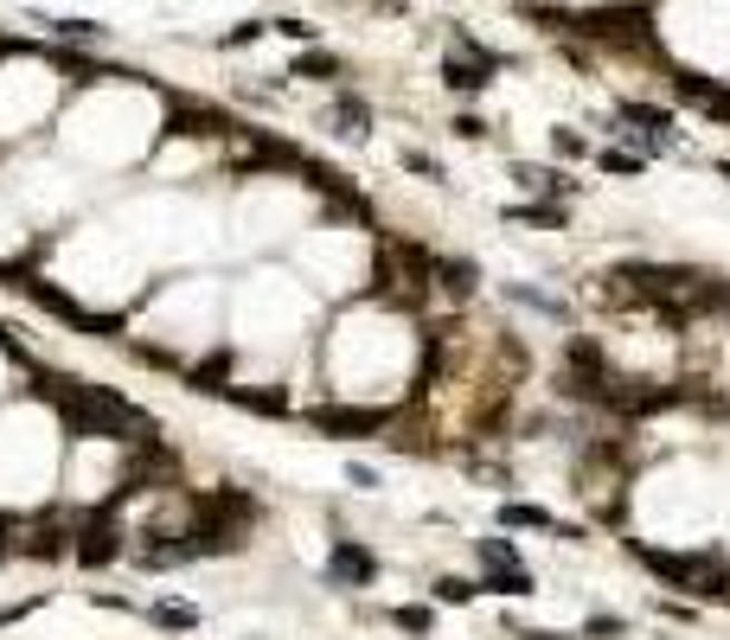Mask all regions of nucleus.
Returning a JSON list of instances; mask_svg holds the SVG:
<instances>
[{"instance_id": "1", "label": "nucleus", "mask_w": 730, "mask_h": 640, "mask_svg": "<svg viewBox=\"0 0 730 640\" xmlns=\"http://www.w3.org/2000/svg\"><path fill=\"white\" fill-rule=\"evenodd\" d=\"M32 391L58 410V423L83 442H122V449H141V442H160V423L141 404H129L122 391H109L97 378H71V372H52V365H32L27 372Z\"/></svg>"}, {"instance_id": "2", "label": "nucleus", "mask_w": 730, "mask_h": 640, "mask_svg": "<svg viewBox=\"0 0 730 640\" xmlns=\"http://www.w3.org/2000/svg\"><path fill=\"white\" fill-rule=\"evenodd\" d=\"M628 558L641 563V570H653L667 589H692V595H699V589L724 570L718 551H660V544H628Z\"/></svg>"}, {"instance_id": "3", "label": "nucleus", "mask_w": 730, "mask_h": 640, "mask_svg": "<svg viewBox=\"0 0 730 640\" xmlns=\"http://www.w3.org/2000/svg\"><path fill=\"white\" fill-rule=\"evenodd\" d=\"M129 558V532L109 519V512H83L78 525H71V563L78 570H109V563H122Z\"/></svg>"}, {"instance_id": "4", "label": "nucleus", "mask_w": 730, "mask_h": 640, "mask_svg": "<svg viewBox=\"0 0 730 640\" xmlns=\"http://www.w3.org/2000/svg\"><path fill=\"white\" fill-rule=\"evenodd\" d=\"M237 116H225V109H218V102H199V97H167V128H160V135H167V141H237Z\"/></svg>"}, {"instance_id": "5", "label": "nucleus", "mask_w": 730, "mask_h": 640, "mask_svg": "<svg viewBox=\"0 0 730 640\" xmlns=\"http://www.w3.org/2000/svg\"><path fill=\"white\" fill-rule=\"evenodd\" d=\"M615 135H628V141H634V154H673L679 148V128H673V109H660V102H634L628 97L622 109H615Z\"/></svg>"}, {"instance_id": "6", "label": "nucleus", "mask_w": 730, "mask_h": 640, "mask_svg": "<svg viewBox=\"0 0 730 640\" xmlns=\"http://www.w3.org/2000/svg\"><path fill=\"white\" fill-rule=\"evenodd\" d=\"M308 423L320 435H339V442H365V435H378L385 442V430H392V410H378V404H320L308 410Z\"/></svg>"}, {"instance_id": "7", "label": "nucleus", "mask_w": 730, "mask_h": 640, "mask_svg": "<svg viewBox=\"0 0 730 640\" xmlns=\"http://www.w3.org/2000/svg\"><path fill=\"white\" fill-rule=\"evenodd\" d=\"M378 570H385L378 551L359 544V538H334V544H327V583L334 589H372L378 583Z\"/></svg>"}, {"instance_id": "8", "label": "nucleus", "mask_w": 730, "mask_h": 640, "mask_svg": "<svg viewBox=\"0 0 730 640\" xmlns=\"http://www.w3.org/2000/svg\"><path fill=\"white\" fill-rule=\"evenodd\" d=\"M500 532H558V538H571V544L583 538L576 525H564L551 506H532V500H506V506H500Z\"/></svg>"}, {"instance_id": "9", "label": "nucleus", "mask_w": 730, "mask_h": 640, "mask_svg": "<svg viewBox=\"0 0 730 640\" xmlns=\"http://www.w3.org/2000/svg\"><path fill=\"white\" fill-rule=\"evenodd\" d=\"M13 558H32V563H65L71 558V525H32V532L13 538Z\"/></svg>"}, {"instance_id": "10", "label": "nucleus", "mask_w": 730, "mask_h": 640, "mask_svg": "<svg viewBox=\"0 0 730 640\" xmlns=\"http://www.w3.org/2000/svg\"><path fill=\"white\" fill-rule=\"evenodd\" d=\"M225 404H237V410H250V416H295V404H288V391L283 384H225Z\"/></svg>"}, {"instance_id": "11", "label": "nucleus", "mask_w": 730, "mask_h": 640, "mask_svg": "<svg viewBox=\"0 0 730 640\" xmlns=\"http://www.w3.org/2000/svg\"><path fill=\"white\" fill-rule=\"evenodd\" d=\"M320 211L334 218V225H359V230H372L378 225V211H372V199H365L353 179H339L334 193H320Z\"/></svg>"}, {"instance_id": "12", "label": "nucleus", "mask_w": 730, "mask_h": 640, "mask_svg": "<svg viewBox=\"0 0 730 640\" xmlns=\"http://www.w3.org/2000/svg\"><path fill=\"white\" fill-rule=\"evenodd\" d=\"M231 372H237V353H231V346H211V353L199 358V365H186L180 378L193 384V391H206V397H225Z\"/></svg>"}, {"instance_id": "13", "label": "nucleus", "mask_w": 730, "mask_h": 640, "mask_svg": "<svg viewBox=\"0 0 730 640\" xmlns=\"http://www.w3.org/2000/svg\"><path fill=\"white\" fill-rule=\"evenodd\" d=\"M513 179H520L525 193H539V199H558V205H571L576 193H583V186H576L564 167H525V160H520V167H513Z\"/></svg>"}, {"instance_id": "14", "label": "nucleus", "mask_w": 730, "mask_h": 640, "mask_svg": "<svg viewBox=\"0 0 730 640\" xmlns=\"http://www.w3.org/2000/svg\"><path fill=\"white\" fill-rule=\"evenodd\" d=\"M288 77H302V83H334V77H346V65H339V51H327V46H302L288 58Z\"/></svg>"}, {"instance_id": "15", "label": "nucleus", "mask_w": 730, "mask_h": 640, "mask_svg": "<svg viewBox=\"0 0 730 640\" xmlns=\"http://www.w3.org/2000/svg\"><path fill=\"white\" fill-rule=\"evenodd\" d=\"M327 122H334L346 141H365V135H372V102L353 97V90H334V109H327Z\"/></svg>"}, {"instance_id": "16", "label": "nucleus", "mask_w": 730, "mask_h": 640, "mask_svg": "<svg viewBox=\"0 0 730 640\" xmlns=\"http://www.w3.org/2000/svg\"><path fill=\"white\" fill-rule=\"evenodd\" d=\"M436 288H443L448 302H468L474 288H481V269H474L468 256H436Z\"/></svg>"}, {"instance_id": "17", "label": "nucleus", "mask_w": 730, "mask_h": 640, "mask_svg": "<svg viewBox=\"0 0 730 640\" xmlns=\"http://www.w3.org/2000/svg\"><path fill=\"white\" fill-rule=\"evenodd\" d=\"M481 589H487V595H506V602H520V595H539V577H532L525 563H506V570H481Z\"/></svg>"}, {"instance_id": "18", "label": "nucleus", "mask_w": 730, "mask_h": 640, "mask_svg": "<svg viewBox=\"0 0 730 640\" xmlns=\"http://www.w3.org/2000/svg\"><path fill=\"white\" fill-rule=\"evenodd\" d=\"M141 614H148L155 628H167V634H193V628L206 621V614L193 609V602H180V595H160V602H148Z\"/></svg>"}, {"instance_id": "19", "label": "nucleus", "mask_w": 730, "mask_h": 640, "mask_svg": "<svg viewBox=\"0 0 730 640\" xmlns=\"http://www.w3.org/2000/svg\"><path fill=\"white\" fill-rule=\"evenodd\" d=\"M506 218H513V225H539V230H564V225H571V205H558V199H532V205H513Z\"/></svg>"}, {"instance_id": "20", "label": "nucleus", "mask_w": 730, "mask_h": 640, "mask_svg": "<svg viewBox=\"0 0 730 640\" xmlns=\"http://www.w3.org/2000/svg\"><path fill=\"white\" fill-rule=\"evenodd\" d=\"M506 302L532 307V314H545V321H571V302H558L545 288H525V282H506Z\"/></svg>"}, {"instance_id": "21", "label": "nucleus", "mask_w": 730, "mask_h": 640, "mask_svg": "<svg viewBox=\"0 0 730 640\" xmlns=\"http://www.w3.org/2000/svg\"><path fill=\"white\" fill-rule=\"evenodd\" d=\"M385 621H392V628H404V634H417V640H430V634H436V609H423V602L385 609Z\"/></svg>"}, {"instance_id": "22", "label": "nucleus", "mask_w": 730, "mask_h": 640, "mask_svg": "<svg viewBox=\"0 0 730 640\" xmlns=\"http://www.w3.org/2000/svg\"><path fill=\"white\" fill-rule=\"evenodd\" d=\"M673 97H679V102H692V109H704V102L718 97V77H704V71H673Z\"/></svg>"}, {"instance_id": "23", "label": "nucleus", "mask_w": 730, "mask_h": 640, "mask_svg": "<svg viewBox=\"0 0 730 640\" xmlns=\"http://www.w3.org/2000/svg\"><path fill=\"white\" fill-rule=\"evenodd\" d=\"M430 595H436L443 609H468L474 595H481V583H468V577H436V583H430Z\"/></svg>"}, {"instance_id": "24", "label": "nucleus", "mask_w": 730, "mask_h": 640, "mask_svg": "<svg viewBox=\"0 0 730 640\" xmlns=\"http://www.w3.org/2000/svg\"><path fill=\"white\" fill-rule=\"evenodd\" d=\"M596 167H602V174L634 179V174H648V154H634V148H602V154H596Z\"/></svg>"}, {"instance_id": "25", "label": "nucleus", "mask_w": 730, "mask_h": 640, "mask_svg": "<svg viewBox=\"0 0 730 640\" xmlns=\"http://www.w3.org/2000/svg\"><path fill=\"white\" fill-rule=\"evenodd\" d=\"M39 26H52L58 39H83V46H103V26H97V20H39Z\"/></svg>"}, {"instance_id": "26", "label": "nucleus", "mask_w": 730, "mask_h": 640, "mask_svg": "<svg viewBox=\"0 0 730 640\" xmlns=\"http://www.w3.org/2000/svg\"><path fill=\"white\" fill-rule=\"evenodd\" d=\"M628 621L622 614H583V640H622Z\"/></svg>"}, {"instance_id": "27", "label": "nucleus", "mask_w": 730, "mask_h": 640, "mask_svg": "<svg viewBox=\"0 0 730 640\" xmlns=\"http://www.w3.org/2000/svg\"><path fill=\"white\" fill-rule=\"evenodd\" d=\"M397 160H404V174H417V179H448V174H443V160H430L423 148H404Z\"/></svg>"}, {"instance_id": "28", "label": "nucleus", "mask_w": 730, "mask_h": 640, "mask_svg": "<svg viewBox=\"0 0 730 640\" xmlns=\"http://www.w3.org/2000/svg\"><path fill=\"white\" fill-rule=\"evenodd\" d=\"M263 32H269V20H244V26H231V32H225L218 46H225V51H244V46H257Z\"/></svg>"}, {"instance_id": "29", "label": "nucleus", "mask_w": 730, "mask_h": 640, "mask_svg": "<svg viewBox=\"0 0 730 640\" xmlns=\"http://www.w3.org/2000/svg\"><path fill=\"white\" fill-rule=\"evenodd\" d=\"M551 148L564 154V160H590V141H583L576 128H551Z\"/></svg>"}, {"instance_id": "30", "label": "nucleus", "mask_w": 730, "mask_h": 640, "mask_svg": "<svg viewBox=\"0 0 730 640\" xmlns=\"http://www.w3.org/2000/svg\"><path fill=\"white\" fill-rule=\"evenodd\" d=\"M46 602H52V595H27V602H7V609H0V628H20V621H27V614H39Z\"/></svg>"}, {"instance_id": "31", "label": "nucleus", "mask_w": 730, "mask_h": 640, "mask_svg": "<svg viewBox=\"0 0 730 640\" xmlns=\"http://www.w3.org/2000/svg\"><path fill=\"white\" fill-rule=\"evenodd\" d=\"M346 481L359 486V493H378V486H385V474H378L372 461H353V467H346Z\"/></svg>"}, {"instance_id": "32", "label": "nucleus", "mask_w": 730, "mask_h": 640, "mask_svg": "<svg viewBox=\"0 0 730 640\" xmlns=\"http://www.w3.org/2000/svg\"><path fill=\"white\" fill-rule=\"evenodd\" d=\"M455 135H462V141H487V122H481V116H468V109H462V116H455Z\"/></svg>"}, {"instance_id": "33", "label": "nucleus", "mask_w": 730, "mask_h": 640, "mask_svg": "<svg viewBox=\"0 0 730 640\" xmlns=\"http://www.w3.org/2000/svg\"><path fill=\"white\" fill-rule=\"evenodd\" d=\"M269 32H288L295 46H314V26L308 20H269Z\"/></svg>"}, {"instance_id": "34", "label": "nucleus", "mask_w": 730, "mask_h": 640, "mask_svg": "<svg viewBox=\"0 0 730 640\" xmlns=\"http://www.w3.org/2000/svg\"><path fill=\"white\" fill-rule=\"evenodd\" d=\"M13 51H27V46H20V39H7V32H0V58H13Z\"/></svg>"}, {"instance_id": "35", "label": "nucleus", "mask_w": 730, "mask_h": 640, "mask_svg": "<svg viewBox=\"0 0 730 640\" xmlns=\"http://www.w3.org/2000/svg\"><path fill=\"white\" fill-rule=\"evenodd\" d=\"M718 174H724V179H730V160H718Z\"/></svg>"}]
</instances>
